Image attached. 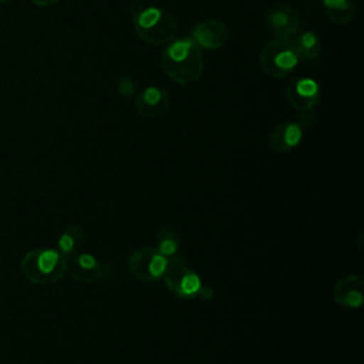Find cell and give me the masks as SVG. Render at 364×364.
<instances>
[{
    "label": "cell",
    "instance_id": "1",
    "mask_svg": "<svg viewBox=\"0 0 364 364\" xmlns=\"http://www.w3.org/2000/svg\"><path fill=\"white\" fill-rule=\"evenodd\" d=\"M159 63L164 73L178 84L198 81L205 65L202 48L191 37L169 41V46L162 51Z\"/></svg>",
    "mask_w": 364,
    "mask_h": 364
},
{
    "label": "cell",
    "instance_id": "2",
    "mask_svg": "<svg viewBox=\"0 0 364 364\" xmlns=\"http://www.w3.org/2000/svg\"><path fill=\"white\" fill-rule=\"evenodd\" d=\"M20 269L30 283L38 286L60 282L67 270L65 257L57 249L50 247H38L27 252L20 262Z\"/></svg>",
    "mask_w": 364,
    "mask_h": 364
},
{
    "label": "cell",
    "instance_id": "3",
    "mask_svg": "<svg viewBox=\"0 0 364 364\" xmlns=\"http://www.w3.org/2000/svg\"><path fill=\"white\" fill-rule=\"evenodd\" d=\"M166 289L176 297L183 300L212 297V290L202 283L200 277L186 264V260L176 255L169 257L162 274Z\"/></svg>",
    "mask_w": 364,
    "mask_h": 364
},
{
    "label": "cell",
    "instance_id": "4",
    "mask_svg": "<svg viewBox=\"0 0 364 364\" xmlns=\"http://www.w3.org/2000/svg\"><path fill=\"white\" fill-rule=\"evenodd\" d=\"M132 17L136 34L151 46L166 44L176 36L178 21L164 9L144 7Z\"/></svg>",
    "mask_w": 364,
    "mask_h": 364
},
{
    "label": "cell",
    "instance_id": "5",
    "mask_svg": "<svg viewBox=\"0 0 364 364\" xmlns=\"http://www.w3.org/2000/svg\"><path fill=\"white\" fill-rule=\"evenodd\" d=\"M299 61L300 58L290 37H276L270 40L260 53L262 71L274 80L289 75Z\"/></svg>",
    "mask_w": 364,
    "mask_h": 364
},
{
    "label": "cell",
    "instance_id": "6",
    "mask_svg": "<svg viewBox=\"0 0 364 364\" xmlns=\"http://www.w3.org/2000/svg\"><path fill=\"white\" fill-rule=\"evenodd\" d=\"M168 259L155 246H144L128 257V270L139 282H155L162 277Z\"/></svg>",
    "mask_w": 364,
    "mask_h": 364
},
{
    "label": "cell",
    "instance_id": "7",
    "mask_svg": "<svg viewBox=\"0 0 364 364\" xmlns=\"http://www.w3.org/2000/svg\"><path fill=\"white\" fill-rule=\"evenodd\" d=\"M286 98L293 108L310 111L320 102V87L313 78L299 77L289 82Z\"/></svg>",
    "mask_w": 364,
    "mask_h": 364
},
{
    "label": "cell",
    "instance_id": "8",
    "mask_svg": "<svg viewBox=\"0 0 364 364\" xmlns=\"http://www.w3.org/2000/svg\"><path fill=\"white\" fill-rule=\"evenodd\" d=\"M266 27L277 37H293L300 26L299 14L286 3L270 6L264 14Z\"/></svg>",
    "mask_w": 364,
    "mask_h": 364
},
{
    "label": "cell",
    "instance_id": "9",
    "mask_svg": "<svg viewBox=\"0 0 364 364\" xmlns=\"http://www.w3.org/2000/svg\"><path fill=\"white\" fill-rule=\"evenodd\" d=\"M304 129L306 128L301 125L299 119L279 122L270 131L267 145L276 154H286L300 144Z\"/></svg>",
    "mask_w": 364,
    "mask_h": 364
},
{
    "label": "cell",
    "instance_id": "10",
    "mask_svg": "<svg viewBox=\"0 0 364 364\" xmlns=\"http://www.w3.org/2000/svg\"><path fill=\"white\" fill-rule=\"evenodd\" d=\"M65 272L80 283H92L104 273L102 263L95 256L82 250L65 259Z\"/></svg>",
    "mask_w": 364,
    "mask_h": 364
},
{
    "label": "cell",
    "instance_id": "11",
    "mask_svg": "<svg viewBox=\"0 0 364 364\" xmlns=\"http://www.w3.org/2000/svg\"><path fill=\"white\" fill-rule=\"evenodd\" d=\"M192 40L200 48L218 50L228 43L229 31L219 20H203L193 27Z\"/></svg>",
    "mask_w": 364,
    "mask_h": 364
},
{
    "label": "cell",
    "instance_id": "12",
    "mask_svg": "<svg viewBox=\"0 0 364 364\" xmlns=\"http://www.w3.org/2000/svg\"><path fill=\"white\" fill-rule=\"evenodd\" d=\"M334 301L344 309H358L364 301V282L357 274L338 279L333 287Z\"/></svg>",
    "mask_w": 364,
    "mask_h": 364
},
{
    "label": "cell",
    "instance_id": "13",
    "mask_svg": "<svg viewBox=\"0 0 364 364\" xmlns=\"http://www.w3.org/2000/svg\"><path fill=\"white\" fill-rule=\"evenodd\" d=\"M171 105V97L169 94L161 88V87H146L144 91H141L135 98V111L145 117V118H154L158 115L165 114V111Z\"/></svg>",
    "mask_w": 364,
    "mask_h": 364
},
{
    "label": "cell",
    "instance_id": "14",
    "mask_svg": "<svg viewBox=\"0 0 364 364\" xmlns=\"http://www.w3.org/2000/svg\"><path fill=\"white\" fill-rule=\"evenodd\" d=\"M85 245V233L80 225L71 223L57 237V250L67 259L80 252Z\"/></svg>",
    "mask_w": 364,
    "mask_h": 364
},
{
    "label": "cell",
    "instance_id": "15",
    "mask_svg": "<svg viewBox=\"0 0 364 364\" xmlns=\"http://www.w3.org/2000/svg\"><path fill=\"white\" fill-rule=\"evenodd\" d=\"M327 17L336 24H347L355 17V4L353 0H323Z\"/></svg>",
    "mask_w": 364,
    "mask_h": 364
},
{
    "label": "cell",
    "instance_id": "16",
    "mask_svg": "<svg viewBox=\"0 0 364 364\" xmlns=\"http://www.w3.org/2000/svg\"><path fill=\"white\" fill-rule=\"evenodd\" d=\"M293 43L300 60L311 61L321 54V43L314 31H301Z\"/></svg>",
    "mask_w": 364,
    "mask_h": 364
},
{
    "label": "cell",
    "instance_id": "17",
    "mask_svg": "<svg viewBox=\"0 0 364 364\" xmlns=\"http://www.w3.org/2000/svg\"><path fill=\"white\" fill-rule=\"evenodd\" d=\"M181 237L171 226H162L155 236V247L166 259L173 257L179 252Z\"/></svg>",
    "mask_w": 364,
    "mask_h": 364
},
{
    "label": "cell",
    "instance_id": "18",
    "mask_svg": "<svg viewBox=\"0 0 364 364\" xmlns=\"http://www.w3.org/2000/svg\"><path fill=\"white\" fill-rule=\"evenodd\" d=\"M135 88H136V84L132 78L129 77H121L118 81H117V91L121 97H129L135 92Z\"/></svg>",
    "mask_w": 364,
    "mask_h": 364
},
{
    "label": "cell",
    "instance_id": "19",
    "mask_svg": "<svg viewBox=\"0 0 364 364\" xmlns=\"http://www.w3.org/2000/svg\"><path fill=\"white\" fill-rule=\"evenodd\" d=\"M125 7H127V10L132 14V16H135L138 11H141L145 6H144V3L141 1V0H127L125 1Z\"/></svg>",
    "mask_w": 364,
    "mask_h": 364
},
{
    "label": "cell",
    "instance_id": "20",
    "mask_svg": "<svg viewBox=\"0 0 364 364\" xmlns=\"http://www.w3.org/2000/svg\"><path fill=\"white\" fill-rule=\"evenodd\" d=\"M30 1L36 6H40V7H48V6L55 4L58 0H30Z\"/></svg>",
    "mask_w": 364,
    "mask_h": 364
},
{
    "label": "cell",
    "instance_id": "21",
    "mask_svg": "<svg viewBox=\"0 0 364 364\" xmlns=\"http://www.w3.org/2000/svg\"><path fill=\"white\" fill-rule=\"evenodd\" d=\"M6 1H10V0H0V4H1V3H6Z\"/></svg>",
    "mask_w": 364,
    "mask_h": 364
}]
</instances>
